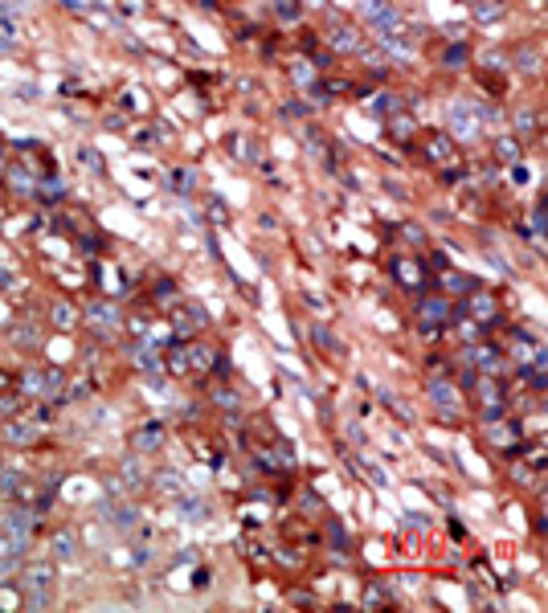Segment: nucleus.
<instances>
[{"label":"nucleus","mask_w":548,"mask_h":613,"mask_svg":"<svg viewBox=\"0 0 548 613\" xmlns=\"http://www.w3.org/2000/svg\"><path fill=\"white\" fill-rule=\"evenodd\" d=\"M479 115H475V102H467V98H454L450 107H446V131L458 135V140H475L479 135Z\"/></svg>","instance_id":"1"},{"label":"nucleus","mask_w":548,"mask_h":613,"mask_svg":"<svg viewBox=\"0 0 548 613\" xmlns=\"http://www.w3.org/2000/svg\"><path fill=\"white\" fill-rule=\"evenodd\" d=\"M0 536H4V552H25V544L33 536V511H8L0 523Z\"/></svg>","instance_id":"2"},{"label":"nucleus","mask_w":548,"mask_h":613,"mask_svg":"<svg viewBox=\"0 0 548 613\" xmlns=\"http://www.w3.org/2000/svg\"><path fill=\"white\" fill-rule=\"evenodd\" d=\"M471 389L479 393V409H483V417H487V422L503 417V409H507V397H503L500 380H495V377H475V384H471Z\"/></svg>","instance_id":"3"},{"label":"nucleus","mask_w":548,"mask_h":613,"mask_svg":"<svg viewBox=\"0 0 548 613\" xmlns=\"http://www.w3.org/2000/svg\"><path fill=\"white\" fill-rule=\"evenodd\" d=\"M417 319H422V331L434 335V331L450 319V299L446 295H422L417 299Z\"/></svg>","instance_id":"4"},{"label":"nucleus","mask_w":548,"mask_h":613,"mask_svg":"<svg viewBox=\"0 0 548 613\" xmlns=\"http://www.w3.org/2000/svg\"><path fill=\"white\" fill-rule=\"evenodd\" d=\"M53 581H58L53 560H29V565L21 568V589L25 593H53Z\"/></svg>","instance_id":"5"},{"label":"nucleus","mask_w":548,"mask_h":613,"mask_svg":"<svg viewBox=\"0 0 548 613\" xmlns=\"http://www.w3.org/2000/svg\"><path fill=\"white\" fill-rule=\"evenodd\" d=\"M462 311H467L471 319H479V323H487V328H491V323L500 319V303H495V299H491L487 290H471V295H467V306H462Z\"/></svg>","instance_id":"6"},{"label":"nucleus","mask_w":548,"mask_h":613,"mask_svg":"<svg viewBox=\"0 0 548 613\" xmlns=\"http://www.w3.org/2000/svg\"><path fill=\"white\" fill-rule=\"evenodd\" d=\"M49 556L62 560V565H74L78 560V536H74L70 527H62V532L49 536Z\"/></svg>","instance_id":"7"},{"label":"nucleus","mask_w":548,"mask_h":613,"mask_svg":"<svg viewBox=\"0 0 548 613\" xmlns=\"http://www.w3.org/2000/svg\"><path fill=\"white\" fill-rule=\"evenodd\" d=\"M86 323H95V331H119V306L115 303H91L86 306Z\"/></svg>","instance_id":"8"},{"label":"nucleus","mask_w":548,"mask_h":613,"mask_svg":"<svg viewBox=\"0 0 548 613\" xmlns=\"http://www.w3.org/2000/svg\"><path fill=\"white\" fill-rule=\"evenodd\" d=\"M102 516L111 519V527L131 532V527L140 523V507H135V503H107V507H102Z\"/></svg>","instance_id":"9"},{"label":"nucleus","mask_w":548,"mask_h":613,"mask_svg":"<svg viewBox=\"0 0 548 613\" xmlns=\"http://www.w3.org/2000/svg\"><path fill=\"white\" fill-rule=\"evenodd\" d=\"M429 401L438 405L442 413H450V417L458 413V393H454V384H450V380H442V377H434V380H429Z\"/></svg>","instance_id":"10"},{"label":"nucleus","mask_w":548,"mask_h":613,"mask_svg":"<svg viewBox=\"0 0 548 613\" xmlns=\"http://www.w3.org/2000/svg\"><path fill=\"white\" fill-rule=\"evenodd\" d=\"M131 446H135V454H147V450H160V446H164V425H160V422H147L143 429H135Z\"/></svg>","instance_id":"11"},{"label":"nucleus","mask_w":548,"mask_h":613,"mask_svg":"<svg viewBox=\"0 0 548 613\" xmlns=\"http://www.w3.org/2000/svg\"><path fill=\"white\" fill-rule=\"evenodd\" d=\"M426 156L434 160V164H450L454 140L446 135V131H429V135H426Z\"/></svg>","instance_id":"12"},{"label":"nucleus","mask_w":548,"mask_h":613,"mask_svg":"<svg viewBox=\"0 0 548 613\" xmlns=\"http://www.w3.org/2000/svg\"><path fill=\"white\" fill-rule=\"evenodd\" d=\"M119 483L127 487V491H140L143 483H147V471H143V458H140V454L123 458V466H119Z\"/></svg>","instance_id":"13"},{"label":"nucleus","mask_w":548,"mask_h":613,"mask_svg":"<svg viewBox=\"0 0 548 613\" xmlns=\"http://www.w3.org/2000/svg\"><path fill=\"white\" fill-rule=\"evenodd\" d=\"M328 46H332L335 53H348V49H360V33L352 29V25H332V29H328Z\"/></svg>","instance_id":"14"},{"label":"nucleus","mask_w":548,"mask_h":613,"mask_svg":"<svg viewBox=\"0 0 548 613\" xmlns=\"http://www.w3.org/2000/svg\"><path fill=\"white\" fill-rule=\"evenodd\" d=\"M37 433H41V425H37V422H29V417H13V422L4 425V438H8V442H17V446L33 442Z\"/></svg>","instance_id":"15"},{"label":"nucleus","mask_w":548,"mask_h":613,"mask_svg":"<svg viewBox=\"0 0 548 613\" xmlns=\"http://www.w3.org/2000/svg\"><path fill=\"white\" fill-rule=\"evenodd\" d=\"M176 507H180V519H185V523H205V519H209V503L196 499V495H185V491H180V503H176Z\"/></svg>","instance_id":"16"},{"label":"nucleus","mask_w":548,"mask_h":613,"mask_svg":"<svg viewBox=\"0 0 548 613\" xmlns=\"http://www.w3.org/2000/svg\"><path fill=\"white\" fill-rule=\"evenodd\" d=\"M172 323H176V331L185 335V331L205 328V323H209V315H205V311H201L196 303H189V306H180V311H176V319H172Z\"/></svg>","instance_id":"17"},{"label":"nucleus","mask_w":548,"mask_h":613,"mask_svg":"<svg viewBox=\"0 0 548 613\" xmlns=\"http://www.w3.org/2000/svg\"><path fill=\"white\" fill-rule=\"evenodd\" d=\"M17 393H21V397H46V372H41V368H29V372H21V380H17Z\"/></svg>","instance_id":"18"},{"label":"nucleus","mask_w":548,"mask_h":613,"mask_svg":"<svg viewBox=\"0 0 548 613\" xmlns=\"http://www.w3.org/2000/svg\"><path fill=\"white\" fill-rule=\"evenodd\" d=\"M487 438H491V442H495V446L512 450V442H516V438H520V425H503L500 417H495V422L487 425Z\"/></svg>","instance_id":"19"},{"label":"nucleus","mask_w":548,"mask_h":613,"mask_svg":"<svg viewBox=\"0 0 548 613\" xmlns=\"http://www.w3.org/2000/svg\"><path fill=\"white\" fill-rule=\"evenodd\" d=\"M393 274H397V283H406V286H422V283H426V278H422V266L409 262V258L393 262Z\"/></svg>","instance_id":"20"},{"label":"nucleus","mask_w":548,"mask_h":613,"mask_svg":"<svg viewBox=\"0 0 548 613\" xmlns=\"http://www.w3.org/2000/svg\"><path fill=\"white\" fill-rule=\"evenodd\" d=\"M442 290H446V295H471V290H475V278H467V274H458V270H442Z\"/></svg>","instance_id":"21"},{"label":"nucleus","mask_w":548,"mask_h":613,"mask_svg":"<svg viewBox=\"0 0 548 613\" xmlns=\"http://www.w3.org/2000/svg\"><path fill=\"white\" fill-rule=\"evenodd\" d=\"M152 487L160 491V495H180L185 491V478L176 471H160V474H152Z\"/></svg>","instance_id":"22"},{"label":"nucleus","mask_w":548,"mask_h":613,"mask_svg":"<svg viewBox=\"0 0 548 613\" xmlns=\"http://www.w3.org/2000/svg\"><path fill=\"white\" fill-rule=\"evenodd\" d=\"M49 319H53V328H58V331H70L74 323H78V311H74L70 303H62V299H58V303L49 306Z\"/></svg>","instance_id":"23"},{"label":"nucleus","mask_w":548,"mask_h":613,"mask_svg":"<svg viewBox=\"0 0 548 613\" xmlns=\"http://www.w3.org/2000/svg\"><path fill=\"white\" fill-rule=\"evenodd\" d=\"M520 156H524L520 151V140H512V135H500L495 140V160L500 164H520Z\"/></svg>","instance_id":"24"},{"label":"nucleus","mask_w":548,"mask_h":613,"mask_svg":"<svg viewBox=\"0 0 548 613\" xmlns=\"http://www.w3.org/2000/svg\"><path fill=\"white\" fill-rule=\"evenodd\" d=\"M389 601H393V589H389L385 581L364 585V605H368V609H381V605H389Z\"/></svg>","instance_id":"25"},{"label":"nucleus","mask_w":548,"mask_h":613,"mask_svg":"<svg viewBox=\"0 0 548 613\" xmlns=\"http://www.w3.org/2000/svg\"><path fill=\"white\" fill-rule=\"evenodd\" d=\"M475 21L479 25H491V21H500L503 17V0H475Z\"/></svg>","instance_id":"26"},{"label":"nucleus","mask_w":548,"mask_h":613,"mask_svg":"<svg viewBox=\"0 0 548 613\" xmlns=\"http://www.w3.org/2000/svg\"><path fill=\"white\" fill-rule=\"evenodd\" d=\"M185 356H189V372L192 368H213V348L209 344H192V348H185Z\"/></svg>","instance_id":"27"},{"label":"nucleus","mask_w":548,"mask_h":613,"mask_svg":"<svg viewBox=\"0 0 548 613\" xmlns=\"http://www.w3.org/2000/svg\"><path fill=\"white\" fill-rule=\"evenodd\" d=\"M413 131H417V123H413L409 115H401V111L389 115V135H393V140H413Z\"/></svg>","instance_id":"28"},{"label":"nucleus","mask_w":548,"mask_h":613,"mask_svg":"<svg viewBox=\"0 0 548 613\" xmlns=\"http://www.w3.org/2000/svg\"><path fill=\"white\" fill-rule=\"evenodd\" d=\"M401 107H406V102H401L397 95H377L373 102H368V111H373V115H385V119H389V115H397Z\"/></svg>","instance_id":"29"},{"label":"nucleus","mask_w":548,"mask_h":613,"mask_svg":"<svg viewBox=\"0 0 548 613\" xmlns=\"http://www.w3.org/2000/svg\"><path fill=\"white\" fill-rule=\"evenodd\" d=\"M135 368H140V372H160V368H164V364H160V352L147 348V344L135 348Z\"/></svg>","instance_id":"30"},{"label":"nucleus","mask_w":548,"mask_h":613,"mask_svg":"<svg viewBox=\"0 0 548 613\" xmlns=\"http://www.w3.org/2000/svg\"><path fill=\"white\" fill-rule=\"evenodd\" d=\"M62 389H66V372L62 368H46V397H62Z\"/></svg>","instance_id":"31"},{"label":"nucleus","mask_w":548,"mask_h":613,"mask_svg":"<svg viewBox=\"0 0 548 613\" xmlns=\"http://www.w3.org/2000/svg\"><path fill=\"white\" fill-rule=\"evenodd\" d=\"M274 13H279V21H299V13H303V4L299 0H274Z\"/></svg>","instance_id":"32"},{"label":"nucleus","mask_w":548,"mask_h":613,"mask_svg":"<svg viewBox=\"0 0 548 613\" xmlns=\"http://www.w3.org/2000/svg\"><path fill=\"white\" fill-rule=\"evenodd\" d=\"M516 62H520V70H524V74H540V53H536L532 46L520 49V53H516Z\"/></svg>","instance_id":"33"},{"label":"nucleus","mask_w":548,"mask_h":613,"mask_svg":"<svg viewBox=\"0 0 548 613\" xmlns=\"http://www.w3.org/2000/svg\"><path fill=\"white\" fill-rule=\"evenodd\" d=\"M311 339H315L319 348H328L332 356H340V344L332 339V331H328V328H319V323H315V328H311Z\"/></svg>","instance_id":"34"},{"label":"nucleus","mask_w":548,"mask_h":613,"mask_svg":"<svg viewBox=\"0 0 548 613\" xmlns=\"http://www.w3.org/2000/svg\"><path fill=\"white\" fill-rule=\"evenodd\" d=\"M213 401L221 405V409H229V413H238V409H241V401H238V393H234V389H217Z\"/></svg>","instance_id":"35"},{"label":"nucleus","mask_w":548,"mask_h":613,"mask_svg":"<svg viewBox=\"0 0 548 613\" xmlns=\"http://www.w3.org/2000/svg\"><path fill=\"white\" fill-rule=\"evenodd\" d=\"M536 123H540V119L532 115V111H516V131H520V135H536Z\"/></svg>","instance_id":"36"},{"label":"nucleus","mask_w":548,"mask_h":613,"mask_svg":"<svg viewBox=\"0 0 548 613\" xmlns=\"http://www.w3.org/2000/svg\"><path fill=\"white\" fill-rule=\"evenodd\" d=\"M290 78H295L299 86H311V82H315V66H311V62H299V66L290 70Z\"/></svg>","instance_id":"37"},{"label":"nucleus","mask_w":548,"mask_h":613,"mask_svg":"<svg viewBox=\"0 0 548 613\" xmlns=\"http://www.w3.org/2000/svg\"><path fill=\"white\" fill-rule=\"evenodd\" d=\"M8 180H13V189H17V192H33V176H29V172H25V168H13V172H8Z\"/></svg>","instance_id":"38"},{"label":"nucleus","mask_w":548,"mask_h":613,"mask_svg":"<svg viewBox=\"0 0 548 613\" xmlns=\"http://www.w3.org/2000/svg\"><path fill=\"white\" fill-rule=\"evenodd\" d=\"M25 605L29 609H49L53 605V593H25Z\"/></svg>","instance_id":"39"},{"label":"nucleus","mask_w":548,"mask_h":613,"mask_svg":"<svg viewBox=\"0 0 548 613\" xmlns=\"http://www.w3.org/2000/svg\"><path fill=\"white\" fill-rule=\"evenodd\" d=\"M442 62H446V66H462V62H467V46H450L446 53H442Z\"/></svg>","instance_id":"40"},{"label":"nucleus","mask_w":548,"mask_h":613,"mask_svg":"<svg viewBox=\"0 0 548 613\" xmlns=\"http://www.w3.org/2000/svg\"><path fill=\"white\" fill-rule=\"evenodd\" d=\"M78 160L91 168V172H102V160H98V151H95V147H82V151H78Z\"/></svg>","instance_id":"41"},{"label":"nucleus","mask_w":548,"mask_h":613,"mask_svg":"<svg viewBox=\"0 0 548 613\" xmlns=\"http://www.w3.org/2000/svg\"><path fill=\"white\" fill-rule=\"evenodd\" d=\"M13 344H37V331H33V328H17V331H13Z\"/></svg>","instance_id":"42"},{"label":"nucleus","mask_w":548,"mask_h":613,"mask_svg":"<svg viewBox=\"0 0 548 613\" xmlns=\"http://www.w3.org/2000/svg\"><path fill=\"white\" fill-rule=\"evenodd\" d=\"M172 372H189V356H185V348L180 352H172V364H168Z\"/></svg>","instance_id":"43"},{"label":"nucleus","mask_w":548,"mask_h":613,"mask_svg":"<svg viewBox=\"0 0 548 613\" xmlns=\"http://www.w3.org/2000/svg\"><path fill=\"white\" fill-rule=\"evenodd\" d=\"M483 62H487L491 70H500V66H503V53H500V49H491V53H483Z\"/></svg>","instance_id":"44"},{"label":"nucleus","mask_w":548,"mask_h":613,"mask_svg":"<svg viewBox=\"0 0 548 613\" xmlns=\"http://www.w3.org/2000/svg\"><path fill=\"white\" fill-rule=\"evenodd\" d=\"M209 213H213L217 221H225V217H229V209H225V205H221V201H213V205H209Z\"/></svg>","instance_id":"45"},{"label":"nucleus","mask_w":548,"mask_h":613,"mask_svg":"<svg viewBox=\"0 0 548 613\" xmlns=\"http://www.w3.org/2000/svg\"><path fill=\"white\" fill-rule=\"evenodd\" d=\"M176 189H192V172H176Z\"/></svg>","instance_id":"46"},{"label":"nucleus","mask_w":548,"mask_h":613,"mask_svg":"<svg viewBox=\"0 0 548 613\" xmlns=\"http://www.w3.org/2000/svg\"><path fill=\"white\" fill-rule=\"evenodd\" d=\"M160 303H172V283H160Z\"/></svg>","instance_id":"47"},{"label":"nucleus","mask_w":548,"mask_h":613,"mask_svg":"<svg viewBox=\"0 0 548 613\" xmlns=\"http://www.w3.org/2000/svg\"><path fill=\"white\" fill-rule=\"evenodd\" d=\"M303 4H315V8H319V4H328V0H303Z\"/></svg>","instance_id":"48"},{"label":"nucleus","mask_w":548,"mask_h":613,"mask_svg":"<svg viewBox=\"0 0 548 613\" xmlns=\"http://www.w3.org/2000/svg\"><path fill=\"white\" fill-rule=\"evenodd\" d=\"M0 172H4V160H0Z\"/></svg>","instance_id":"49"}]
</instances>
